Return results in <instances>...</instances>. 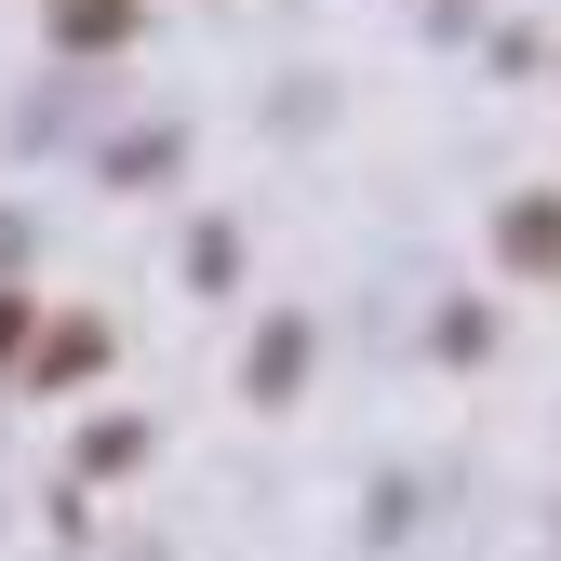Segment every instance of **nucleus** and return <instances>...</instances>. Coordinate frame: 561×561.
Returning a JSON list of instances; mask_svg holds the SVG:
<instances>
[{"label":"nucleus","mask_w":561,"mask_h":561,"mask_svg":"<svg viewBox=\"0 0 561 561\" xmlns=\"http://www.w3.org/2000/svg\"><path fill=\"white\" fill-rule=\"evenodd\" d=\"M134 27V0H54V41L67 54H94V41H121Z\"/></svg>","instance_id":"nucleus-1"},{"label":"nucleus","mask_w":561,"mask_h":561,"mask_svg":"<svg viewBox=\"0 0 561 561\" xmlns=\"http://www.w3.org/2000/svg\"><path fill=\"white\" fill-rule=\"evenodd\" d=\"M308 375V321H267V347H254V401H280Z\"/></svg>","instance_id":"nucleus-2"},{"label":"nucleus","mask_w":561,"mask_h":561,"mask_svg":"<svg viewBox=\"0 0 561 561\" xmlns=\"http://www.w3.org/2000/svg\"><path fill=\"white\" fill-rule=\"evenodd\" d=\"M508 254L522 267H561V201H522V215H508Z\"/></svg>","instance_id":"nucleus-3"},{"label":"nucleus","mask_w":561,"mask_h":561,"mask_svg":"<svg viewBox=\"0 0 561 561\" xmlns=\"http://www.w3.org/2000/svg\"><path fill=\"white\" fill-rule=\"evenodd\" d=\"M14 347H27V308H14V295H0V362H14Z\"/></svg>","instance_id":"nucleus-4"}]
</instances>
